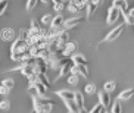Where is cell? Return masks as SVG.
<instances>
[{"label":"cell","instance_id":"obj_1","mask_svg":"<svg viewBox=\"0 0 134 113\" xmlns=\"http://www.w3.org/2000/svg\"><path fill=\"white\" fill-rule=\"evenodd\" d=\"M122 13V10H119L118 8H115V6H110L108 9V18H106V23H115L118 21L119 15Z\"/></svg>","mask_w":134,"mask_h":113},{"label":"cell","instance_id":"obj_2","mask_svg":"<svg viewBox=\"0 0 134 113\" xmlns=\"http://www.w3.org/2000/svg\"><path fill=\"white\" fill-rule=\"evenodd\" d=\"M49 65L47 59L44 57H36V74H46Z\"/></svg>","mask_w":134,"mask_h":113},{"label":"cell","instance_id":"obj_3","mask_svg":"<svg viewBox=\"0 0 134 113\" xmlns=\"http://www.w3.org/2000/svg\"><path fill=\"white\" fill-rule=\"evenodd\" d=\"M124 25H121V27H116V28H114L110 32H108L106 34V37L103 38V41H112V40H115V38H118L119 35L122 34V31H124Z\"/></svg>","mask_w":134,"mask_h":113},{"label":"cell","instance_id":"obj_4","mask_svg":"<svg viewBox=\"0 0 134 113\" xmlns=\"http://www.w3.org/2000/svg\"><path fill=\"white\" fill-rule=\"evenodd\" d=\"M99 103H102L105 107H109L110 104H112V100H110V94L108 93V91H100L99 93ZM112 107V106H110Z\"/></svg>","mask_w":134,"mask_h":113},{"label":"cell","instance_id":"obj_5","mask_svg":"<svg viewBox=\"0 0 134 113\" xmlns=\"http://www.w3.org/2000/svg\"><path fill=\"white\" fill-rule=\"evenodd\" d=\"M84 19H86V18H83V16H77V18H71V19H66V21H65V23H63V28H65V29L74 28V27H77L78 23L83 22Z\"/></svg>","mask_w":134,"mask_h":113},{"label":"cell","instance_id":"obj_6","mask_svg":"<svg viewBox=\"0 0 134 113\" xmlns=\"http://www.w3.org/2000/svg\"><path fill=\"white\" fill-rule=\"evenodd\" d=\"M68 40H69V34H68L66 31H60L59 32V40H58V43H56L60 50H63V49H65V46L69 43Z\"/></svg>","mask_w":134,"mask_h":113},{"label":"cell","instance_id":"obj_7","mask_svg":"<svg viewBox=\"0 0 134 113\" xmlns=\"http://www.w3.org/2000/svg\"><path fill=\"white\" fill-rule=\"evenodd\" d=\"M63 23H65V19L60 13H58L56 16H53V21L50 23V28H56V29H62Z\"/></svg>","mask_w":134,"mask_h":113},{"label":"cell","instance_id":"obj_8","mask_svg":"<svg viewBox=\"0 0 134 113\" xmlns=\"http://www.w3.org/2000/svg\"><path fill=\"white\" fill-rule=\"evenodd\" d=\"M56 94H58L62 100H75V93L71 90H59Z\"/></svg>","mask_w":134,"mask_h":113},{"label":"cell","instance_id":"obj_9","mask_svg":"<svg viewBox=\"0 0 134 113\" xmlns=\"http://www.w3.org/2000/svg\"><path fill=\"white\" fill-rule=\"evenodd\" d=\"M75 49H77V43H75V41H69V43L65 46V49H63V56H65V57L72 56V53H74Z\"/></svg>","mask_w":134,"mask_h":113},{"label":"cell","instance_id":"obj_10","mask_svg":"<svg viewBox=\"0 0 134 113\" xmlns=\"http://www.w3.org/2000/svg\"><path fill=\"white\" fill-rule=\"evenodd\" d=\"M21 72L25 76H30V75L36 74V65H21Z\"/></svg>","mask_w":134,"mask_h":113},{"label":"cell","instance_id":"obj_11","mask_svg":"<svg viewBox=\"0 0 134 113\" xmlns=\"http://www.w3.org/2000/svg\"><path fill=\"white\" fill-rule=\"evenodd\" d=\"M32 109L36 113H44V106L38 102L37 96H32Z\"/></svg>","mask_w":134,"mask_h":113},{"label":"cell","instance_id":"obj_12","mask_svg":"<svg viewBox=\"0 0 134 113\" xmlns=\"http://www.w3.org/2000/svg\"><path fill=\"white\" fill-rule=\"evenodd\" d=\"M63 103H65V106L68 107L69 112H72V113H78L80 112V107L77 106L75 100H63Z\"/></svg>","mask_w":134,"mask_h":113},{"label":"cell","instance_id":"obj_13","mask_svg":"<svg viewBox=\"0 0 134 113\" xmlns=\"http://www.w3.org/2000/svg\"><path fill=\"white\" fill-rule=\"evenodd\" d=\"M13 35H15V32H13V29H10V28H3V29H2V40H4V41L12 40Z\"/></svg>","mask_w":134,"mask_h":113},{"label":"cell","instance_id":"obj_14","mask_svg":"<svg viewBox=\"0 0 134 113\" xmlns=\"http://www.w3.org/2000/svg\"><path fill=\"white\" fill-rule=\"evenodd\" d=\"M71 59H72V62H74L75 65H84V66L88 65V60H87L83 55H75V56H72Z\"/></svg>","mask_w":134,"mask_h":113},{"label":"cell","instance_id":"obj_15","mask_svg":"<svg viewBox=\"0 0 134 113\" xmlns=\"http://www.w3.org/2000/svg\"><path fill=\"white\" fill-rule=\"evenodd\" d=\"M134 96V90L128 88V90H124L121 94H118V100H130Z\"/></svg>","mask_w":134,"mask_h":113},{"label":"cell","instance_id":"obj_16","mask_svg":"<svg viewBox=\"0 0 134 113\" xmlns=\"http://www.w3.org/2000/svg\"><path fill=\"white\" fill-rule=\"evenodd\" d=\"M112 6H115V8H118L119 10H122V12L128 9L127 0H114V2H112Z\"/></svg>","mask_w":134,"mask_h":113},{"label":"cell","instance_id":"obj_17","mask_svg":"<svg viewBox=\"0 0 134 113\" xmlns=\"http://www.w3.org/2000/svg\"><path fill=\"white\" fill-rule=\"evenodd\" d=\"M122 16H124V19H125L127 25H134V16L131 15L130 9H127V10L122 12Z\"/></svg>","mask_w":134,"mask_h":113},{"label":"cell","instance_id":"obj_18","mask_svg":"<svg viewBox=\"0 0 134 113\" xmlns=\"http://www.w3.org/2000/svg\"><path fill=\"white\" fill-rule=\"evenodd\" d=\"M75 103H77V106H78L80 109H84L86 106H84V96L80 91H77L75 93Z\"/></svg>","mask_w":134,"mask_h":113},{"label":"cell","instance_id":"obj_19","mask_svg":"<svg viewBox=\"0 0 134 113\" xmlns=\"http://www.w3.org/2000/svg\"><path fill=\"white\" fill-rule=\"evenodd\" d=\"M36 88H37V91H38V96H46V93H47V87L44 85L43 82H40V81H37L36 84Z\"/></svg>","mask_w":134,"mask_h":113},{"label":"cell","instance_id":"obj_20","mask_svg":"<svg viewBox=\"0 0 134 113\" xmlns=\"http://www.w3.org/2000/svg\"><path fill=\"white\" fill-rule=\"evenodd\" d=\"M84 93L86 94H96L97 93V87H96L94 84H87V85L84 87Z\"/></svg>","mask_w":134,"mask_h":113},{"label":"cell","instance_id":"obj_21","mask_svg":"<svg viewBox=\"0 0 134 113\" xmlns=\"http://www.w3.org/2000/svg\"><path fill=\"white\" fill-rule=\"evenodd\" d=\"M96 8H97V4L96 3H88V6H87V19H90L91 16H93V13H94Z\"/></svg>","mask_w":134,"mask_h":113},{"label":"cell","instance_id":"obj_22","mask_svg":"<svg viewBox=\"0 0 134 113\" xmlns=\"http://www.w3.org/2000/svg\"><path fill=\"white\" fill-rule=\"evenodd\" d=\"M115 88H116V84H115L114 81H108V82H105V85H103V90L108 91V93H112Z\"/></svg>","mask_w":134,"mask_h":113},{"label":"cell","instance_id":"obj_23","mask_svg":"<svg viewBox=\"0 0 134 113\" xmlns=\"http://www.w3.org/2000/svg\"><path fill=\"white\" fill-rule=\"evenodd\" d=\"M38 2H41V0H27V6H25L27 12H31L32 9L37 6V3H38Z\"/></svg>","mask_w":134,"mask_h":113},{"label":"cell","instance_id":"obj_24","mask_svg":"<svg viewBox=\"0 0 134 113\" xmlns=\"http://www.w3.org/2000/svg\"><path fill=\"white\" fill-rule=\"evenodd\" d=\"M105 109H106V107H105L102 103H99V104H96L94 107L90 110V113H105Z\"/></svg>","mask_w":134,"mask_h":113},{"label":"cell","instance_id":"obj_25","mask_svg":"<svg viewBox=\"0 0 134 113\" xmlns=\"http://www.w3.org/2000/svg\"><path fill=\"white\" fill-rule=\"evenodd\" d=\"M74 3L78 6V9H87V6H88V3H90V0H75Z\"/></svg>","mask_w":134,"mask_h":113},{"label":"cell","instance_id":"obj_26","mask_svg":"<svg viewBox=\"0 0 134 113\" xmlns=\"http://www.w3.org/2000/svg\"><path fill=\"white\" fill-rule=\"evenodd\" d=\"M77 68H78V72L83 75L84 78H88V69H87V66H84V65H77Z\"/></svg>","mask_w":134,"mask_h":113},{"label":"cell","instance_id":"obj_27","mask_svg":"<svg viewBox=\"0 0 134 113\" xmlns=\"http://www.w3.org/2000/svg\"><path fill=\"white\" fill-rule=\"evenodd\" d=\"M2 85H4L6 88H9V90H12L13 87H15V81H13V79H10V78L3 79V82H2Z\"/></svg>","mask_w":134,"mask_h":113},{"label":"cell","instance_id":"obj_28","mask_svg":"<svg viewBox=\"0 0 134 113\" xmlns=\"http://www.w3.org/2000/svg\"><path fill=\"white\" fill-rule=\"evenodd\" d=\"M38 81L43 82L44 85L47 87V88H50V82H49L47 76H46V74H38Z\"/></svg>","mask_w":134,"mask_h":113},{"label":"cell","instance_id":"obj_29","mask_svg":"<svg viewBox=\"0 0 134 113\" xmlns=\"http://www.w3.org/2000/svg\"><path fill=\"white\" fill-rule=\"evenodd\" d=\"M52 21H53V16H52L50 13H47V15H44L43 18H41V23H44V25H50Z\"/></svg>","mask_w":134,"mask_h":113},{"label":"cell","instance_id":"obj_30","mask_svg":"<svg viewBox=\"0 0 134 113\" xmlns=\"http://www.w3.org/2000/svg\"><path fill=\"white\" fill-rule=\"evenodd\" d=\"M68 84L69 85H77L78 84V75H69V78H68Z\"/></svg>","mask_w":134,"mask_h":113},{"label":"cell","instance_id":"obj_31","mask_svg":"<svg viewBox=\"0 0 134 113\" xmlns=\"http://www.w3.org/2000/svg\"><path fill=\"white\" fill-rule=\"evenodd\" d=\"M121 112H122V107H121L119 100H118V102H115L114 104H112V113H121Z\"/></svg>","mask_w":134,"mask_h":113},{"label":"cell","instance_id":"obj_32","mask_svg":"<svg viewBox=\"0 0 134 113\" xmlns=\"http://www.w3.org/2000/svg\"><path fill=\"white\" fill-rule=\"evenodd\" d=\"M8 9V0H2L0 2V15H3Z\"/></svg>","mask_w":134,"mask_h":113},{"label":"cell","instance_id":"obj_33","mask_svg":"<svg viewBox=\"0 0 134 113\" xmlns=\"http://www.w3.org/2000/svg\"><path fill=\"white\" fill-rule=\"evenodd\" d=\"M68 10L69 12H78L80 9H78V6H77L74 2H69V4H68Z\"/></svg>","mask_w":134,"mask_h":113},{"label":"cell","instance_id":"obj_34","mask_svg":"<svg viewBox=\"0 0 134 113\" xmlns=\"http://www.w3.org/2000/svg\"><path fill=\"white\" fill-rule=\"evenodd\" d=\"M9 107H10V103H9L8 100H2V103H0V109L2 110H8Z\"/></svg>","mask_w":134,"mask_h":113},{"label":"cell","instance_id":"obj_35","mask_svg":"<svg viewBox=\"0 0 134 113\" xmlns=\"http://www.w3.org/2000/svg\"><path fill=\"white\" fill-rule=\"evenodd\" d=\"M63 8H65V4L63 3H53V9H55V12H62Z\"/></svg>","mask_w":134,"mask_h":113},{"label":"cell","instance_id":"obj_36","mask_svg":"<svg viewBox=\"0 0 134 113\" xmlns=\"http://www.w3.org/2000/svg\"><path fill=\"white\" fill-rule=\"evenodd\" d=\"M9 91H10V90H9V88H6L4 85H2V87H0V94H2V96H8V94H9Z\"/></svg>","mask_w":134,"mask_h":113},{"label":"cell","instance_id":"obj_37","mask_svg":"<svg viewBox=\"0 0 134 113\" xmlns=\"http://www.w3.org/2000/svg\"><path fill=\"white\" fill-rule=\"evenodd\" d=\"M52 109H53V104H46V106H44V113L52 112Z\"/></svg>","mask_w":134,"mask_h":113},{"label":"cell","instance_id":"obj_38","mask_svg":"<svg viewBox=\"0 0 134 113\" xmlns=\"http://www.w3.org/2000/svg\"><path fill=\"white\" fill-rule=\"evenodd\" d=\"M52 2H53V3H63L65 0H52Z\"/></svg>","mask_w":134,"mask_h":113},{"label":"cell","instance_id":"obj_39","mask_svg":"<svg viewBox=\"0 0 134 113\" xmlns=\"http://www.w3.org/2000/svg\"><path fill=\"white\" fill-rule=\"evenodd\" d=\"M43 3H49V2H52V0H41Z\"/></svg>","mask_w":134,"mask_h":113},{"label":"cell","instance_id":"obj_40","mask_svg":"<svg viewBox=\"0 0 134 113\" xmlns=\"http://www.w3.org/2000/svg\"><path fill=\"white\" fill-rule=\"evenodd\" d=\"M69 2H75V0H69Z\"/></svg>","mask_w":134,"mask_h":113},{"label":"cell","instance_id":"obj_41","mask_svg":"<svg viewBox=\"0 0 134 113\" xmlns=\"http://www.w3.org/2000/svg\"><path fill=\"white\" fill-rule=\"evenodd\" d=\"M69 113H72V112H69Z\"/></svg>","mask_w":134,"mask_h":113},{"label":"cell","instance_id":"obj_42","mask_svg":"<svg viewBox=\"0 0 134 113\" xmlns=\"http://www.w3.org/2000/svg\"><path fill=\"white\" fill-rule=\"evenodd\" d=\"M110 113H112V112H110Z\"/></svg>","mask_w":134,"mask_h":113}]
</instances>
